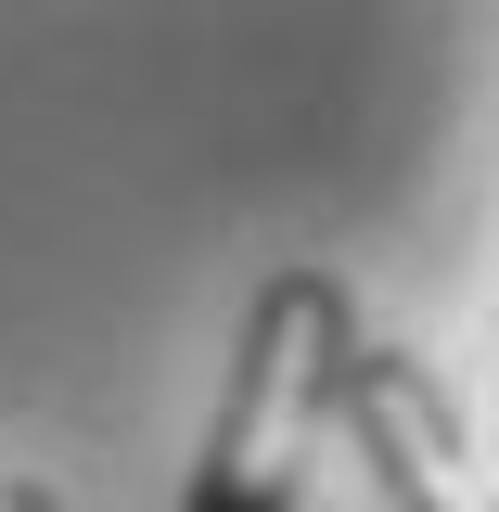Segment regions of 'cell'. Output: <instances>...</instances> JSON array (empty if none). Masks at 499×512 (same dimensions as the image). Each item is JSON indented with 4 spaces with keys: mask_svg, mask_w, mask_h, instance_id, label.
<instances>
[{
    "mask_svg": "<svg viewBox=\"0 0 499 512\" xmlns=\"http://www.w3.org/2000/svg\"><path fill=\"white\" fill-rule=\"evenodd\" d=\"M346 295L333 269H282L244 320V372H231V410L192 461V500L180 512H295L320 461V423H333V372H346Z\"/></svg>",
    "mask_w": 499,
    "mask_h": 512,
    "instance_id": "obj_1",
    "label": "cell"
},
{
    "mask_svg": "<svg viewBox=\"0 0 499 512\" xmlns=\"http://www.w3.org/2000/svg\"><path fill=\"white\" fill-rule=\"evenodd\" d=\"M333 410H359V448L384 461V487H397L410 512H499L487 461H474V436H461V410L436 397L423 359H397V346H346Z\"/></svg>",
    "mask_w": 499,
    "mask_h": 512,
    "instance_id": "obj_2",
    "label": "cell"
},
{
    "mask_svg": "<svg viewBox=\"0 0 499 512\" xmlns=\"http://www.w3.org/2000/svg\"><path fill=\"white\" fill-rule=\"evenodd\" d=\"M0 512H52V487H0Z\"/></svg>",
    "mask_w": 499,
    "mask_h": 512,
    "instance_id": "obj_3",
    "label": "cell"
}]
</instances>
